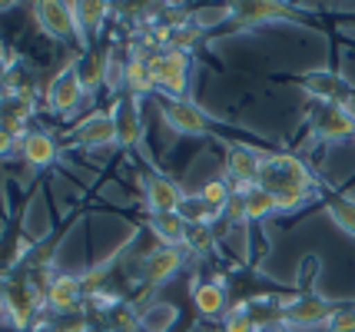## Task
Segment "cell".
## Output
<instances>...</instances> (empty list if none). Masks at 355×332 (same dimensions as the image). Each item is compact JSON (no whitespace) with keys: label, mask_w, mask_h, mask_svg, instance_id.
<instances>
[{"label":"cell","mask_w":355,"mask_h":332,"mask_svg":"<svg viewBox=\"0 0 355 332\" xmlns=\"http://www.w3.org/2000/svg\"><path fill=\"white\" fill-rule=\"evenodd\" d=\"M256 186L272 193L279 209L289 213V209H299L315 193V180H312L309 166L299 157H293V153H266Z\"/></svg>","instance_id":"6da1fadb"},{"label":"cell","mask_w":355,"mask_h":332,"mask_svg":"<svg viewBox=\"0 0 355 332\" xmlns=\"http://www.w3.org/2000/svg\"><path fill=\"white\" fill-rule=\"evenodd\" d=\"M150 77L153 87L163 90L166 100H186V83H189V53L183 50H156L150 53Z\"/></svg>","instance_id":"7a4b0ae2"},{"label":"cell","mask_w":355,"mask_h":332,"mask_svg":"<svg viewBox=\"0 0 355 332\" xmlns=\"http://www.w3.org/2000/svg\"><path fill=\"white\" fill-rule=\"evenodd\" d=\"M0 302H3V313H7V319L14 322L17 329H27L33 319H37V313H40V289L27 276H20V279L7 283Z\"/></svg>","instance_id":"3957f363"},{"label":"cell","mask_w":355,"mask_h":332,"mask_svg":"<svg viewBox=\"0 0 355 332\" xmlns=\"http://www.w3.org/2000/svg\"><path fill=\"white\" fill-rule=\"evenodd\" d=\"M83 94H87V80L80 77L77 64H67L63 70L53 73L50 83H46V110L50 113H73L80 107Z\"/></svg>","instance_id":"277c9868"},{"label":"cell","mask_w":355,"mask_h":332,"mask_svg":"<svg viewBox=\"0 0 355 332\" xmlns=\"http://www.w3.org/2000/svg\"><path fill=\"white\" fill-rule=\"evenodd\" d=\"M336 313L332 302H325L315 292H302L293 299L282 302V326H293V329H312V326H325Z\"/></svg>","instance_id":"5b68a950"},{"label":"cell","mask_w":355,"mask_h":332,"mask_svg":"<svg viewBox=\"0 0 355 332\" xmlns=\"http://www.w3.org/2000/svg\"><path fill=\"white\" fill-rule=\"evenodd\" d=\"M312 133L325 143L345 140V137H355V113L349 107H336V103H319L309 116Z\"/></svg>","instance_id":"8992f818"},{"label":"cell","mask_w":355,"mask_h":332,"mask_svg":"<svg viewBox=\"0 0 355 332\" xmlns=\"http://www.w3.org/2000/svg\"><path fill=\"white\" fill-rule=\"evenodd\" d=\"M259 166H263V153H256L246 143H232L226 153V176L236 193H246L259 183Z\"/></svg>","instance_id":"52a82bcc"},{"label":"cell","mask_w":355,"mask_h":332,"mask_svg":"<svg viewBox=\"0 0 355 332\" xmlns=\"http://www.w3.org/2000/svg\"><path fill=\"white\" fill-rule=\"evenodd\" d=\"M33 17H37L40 30L50 33L53 40H73V37H77L80 44H83L80 27H77V17H73V3H53V0H44V3L33 7Z\"/></svg>","instance_id":"ba28073f"},{"label":"cell","mask_w":355,"mask_h":332,"mask_svg":"<svg viewBox=\"0 0 355 332\" xmlns=\"http://www.w3.org/2000/svg\"><path fill=\"white\" fill-rule=\"evenodd\" d=\"M110 116H113L116 143H120V146H137V143L143 140L146 127H143V113H139V96H133V94L116 96V103H113Z\"/></svg>","instance_id":"9c48e42d"},{"label":"cell","mask_w":355,"mask_h":332,"mask_svg":"<svg viewBox=\"0 0 355 332\" xmlns=\"http://www.w3.org/2000/svg\"><path fill=\"white\" fill-rule=\"evenodd\" d=\"M159 110H163L166 127H173L176 133H183V137H209L206 113L196 103H189V100H163Z\"/></svg>","instance_id":"30bf717a"},{"label":"cell","mask_w":355,"mask_h":332,"mask_svg":"<svg viewBox=\"0 0 355 332\" xmlns=\"http://www.w3.org/2000/svg\"><path fill=\"white\" fill-rule=\"evenodd\" d=\"M306 83V90H309L319 103H336V107H349L352 103L355 90L339 77V73H332V70H312L302 77Z\"/></svg>","instance_id":"8fae6325"},{"label":"cell","mask_w":355,"mask_h":332,"mask_svg":"<svg viewBox=\"0 0 355 332\" xmlns=\"http://www.w3.org/2000/svg\"><path fill=\"white\" fill-rule=\"evenodd\" d=\"M183 246H159L156 253L146 256V263H143V272H139V283L146 286V289H156V286H163L166 279L176 276V269L183 266Z\"/></svg>","instance_id":"7c38bea8"},{"label":"cell","mask_w":355,"mask_h":332,"mask_svg":"<svg viewBox=\"0 0 355 332\" xmlns=\"http://www.w3.org/2000/svg\"><path fill=\"white\" fill-rule=\"evenodd\" d=\"M143 193H146V206L150 213H180L186 193L180 190V183H173L166 176H143Z\"/></svg>","instance_id":"4fadbf2b"},{"label":"cell","mask_w":355,"mask_h":332,"mask_svg":"<svg viewBox=\"0 0 355 332\" xmlns=\"http://www.w3.org/2000/svg\"><path fill=\"white\" fill-rule=\"evenodd\" d=\"M83 299H87L83 276L60 272V276H53L50 286H46V302H50V309H57V313H77Z\"/></svg>","instance_id":"5bb4252c"},{"label":"cell","mask_w":355,"mask_h":332,"mask_svg":"<svg viewBox=\"0 0 355 332\" xmlns=\"http://www.w3.org/2000/svg\"><path fill=\"white\" fill-rule=\"evenodd\" d=\"M70 140L77 146H110L116 143V127H113V116L110 113H90L83 116L77 127L70 130Z\"/></svg>","instance_id":"9a60e30c"},{"label":"cell","mask_w":355,"mask_h":332,"mask_svg":"<svg viewBox=\"0 0 355 332\" xmlns=\"http://www.w3.org/2000/svg\"><path fill=\"white\" fill-rule=\"evenodd\" d=\"M189 296H193V306H196V313L206 319L213 316H223V309H226V289L223 283H202V279H193L189 286Z\"/></svg>","instance_id":"2e32d148"},{"label":"cell","mask_w":355,"mask_h":332,"mask_svg":"<svg viewBox=\"0 0 355 332\" xmlns=\"http://www.w3.org/2000/svg\"><path fill=\"white\" fill-rule=\"evenodd\" d=\"M20 150H24V159H27L31 166H37V170L53 166V159H57V143H53V137H50V133H40V130L24 133Z\"/></svg>","instance_id":"e0dca14e"},{"label":"cell","mask_w":355,"mask_h":332,"mask_svg":"<svg viewBox=\"0 0 355 332\" xmlns=\"http://www.w3.org/2000/svg\"><path fill=\"white\" fill-rule=\"evenodd\" d=\"M232 17L239 24H263V20H282L293 17L286 3H232Z\"/></svg>","instance_id":"ac0fdd59"},{"label":"cell","mask_w":355,"mask_h":332,"mask_svg":"<svg viewBox=\"0 0 355 332\" xmlns=\"http://www.w3.org/2000/svg\"><path fill=\"white\" fill-rule=\"evenodd\" d=\"M150 229L163 246H183L186 222L180 220V213H150Z\"/></svg>","instance_id":"d6986e66"},{"label":"cell","mask_w":355,"mask_h":332,"mask_svg":"<svg viewBox=\"0 0 355 332\" xmlns=\"http://www.w3.org/2000/svg\"><path fill=\"white\" fill-rule=\"evenodd\" d=\"M279 213V203L272 193H266L263 186H252V190L243 193V220L246 222H256V220H266Z\"/></svg>","instance_id":"ffe728a7"},{"label":"cell","mask_w":355,"mask_h":332,"mask_svg":"<svg viewBox=\"0 0 355 332\" xmlns=\"http://www.w3.org/2000/svg\"><path fill=\"white\" fill-rule=\"evenodd\" d=\"M123 87H130V94H133V96L156 90V87H153V77H150V57H143L139 50L133 53V57H130V60H126Z\"/></svg>","instance_id":"44dd1931"},{"label":"cell","mask_w":355,"mask_h":332,"mask_svg":"<svg viewBox=\"0 0 355 332\" xmlns=\"http://www.w3.org/2000/svg\"><path fill=\"white\" fill-rule=\"evenodd\" d=\"M73 17H77L80 37H83V44H87V37L100 30L103 20L110 17V3H103V0H96V3H73Z\"/></svg>","instance_id":"7402d4cb"},{"label":"cell","mask_w":355,"mask_h":332,"mask_svg":"<svg viewBox=\"0 0 355 332\" xmlns=\"http://www.w3.org/2000/svg\"><path fill=\"white\" fill-rule=\"evenodd\" d=\"M173 319H176L173 302H153L139 313V332H170Z\"/></svg>","instance_id":"603a6c76"},{"label":"cell","mask_w":355,"mask_h":332,"mask_svg":"<svg viewBox=\"0 0 355 332\" xmlns=\"http://www.w3.org/2000/svg\"><path fill=\"white\" fill-rule=\"evenodd\" d=\"M325 209H329V216H332V222H336L339 229H345L349 236H355V200H349V196H329V200H325Z\"/></svg>","instance_id":"cb8c5ba5"},{"label":"cell","mask_w":355,"mask_h":332,"mask_svg":"<svg viewBox=\"0 0 355 332\" xmlns=\"http://www.w3.org/2000/svg\"><path fill=\"white\" fill-rule=\"evenodd\" d=\"M200 200L209 206L216 216H223V213H226V206H230V200H232V186L226 183V180H209V183L202 186Z\"/></svg>","instance_id":"d4e9b609"},{"label":"cell","mask_w":355,"mask_h":332,"mask_svg":"<svg viewBox=\"0 0 355 332\" xmlns=\"http://www.w3.org/2000/svg\"><path fill=\"white\" fill-rule=\"evenodd\" d=\"M213 226L209 222H186V236H183V250H193V253H206L213 250Z\"/></svg>","instance_id":"484cf974"},{"label":"cell","mask_w":355,"mask_h":332,"mask_svg":"<svg viewBox=\"0 0 355 332\" xmlns=\"http://www.w3.org/2000/svg\"><path fill=\"white\" fill-rule=\"evenodd\" d=\"M232 17V3H213V7H200L196 14H193V24L200 27V30H209V27H216L223 20H230Z\"/></svg>","instance_id":"4316f807"},{"label":"cell","mask_w":355,"mask_h":332,"mask_svg":"<svg viewBox=\"0 0 355 332\" xmlns=\"http://www.w3.org/2000/svg\"><path fill=\"white\" fill-rule=\"evenodd\" d=\"M223 332H259L252 316L246 313V302H236L230 313H226V322H223Z\"/></svg>","instance_id":"83f0119b"},{"label":"cell","mask_w":355,"mask_h":332,"mask_svg":"<svg viewBox=\"0 0 355 332\" xmlns=\"http://www.w3.org/2000/svg\"><path fill=\"white\" fill-rule=\"evenodd\" d=\"M325 326L329 332H355V306H336V313Z\"/></svg>","instance_id":"f1b7e54d"},{"label":"cell","mask_w":355,"mask_h":332,"mask_svg":"<svg viewBox=\"0 0 355 332\" xmlns=\"http://www.w3.org/2000/svg\"><path fill=\"white\" fill-rule=\"evenodd\" d=\"M17 140H24V137H20V133H14V130L0 127V157H7V153L17 146Z\"/></svg>","instance_id":"f546056e"},{"label":"cell","mask_w":355,"mask_h":332,"mask_svg":"<svg viewBox=\"0 0 355 332\" xmlns=\"http://www.w3.org/2000/svg\"><path fill=\"white\" fill-rule=\"evenodd\" d=\"M83 332H113V329H110V322H103V319H90V322H83Z\"/></svg>","instance_id":"4dcf8cb0"},{"label":"cell","mask_w":355,"mask_h":332,"mask_svg":"<svg viewBox=\"0 0 355 332\" xmlns=\"http://www.w3.org/2000/svg\"><path fill=\"white\" fill-rule=\"evenodd\" d=\"M259 332H286V329H279V326H272V329H259Z\"/></svg>","instance_id":"1f68e13d"}]
</instances>
